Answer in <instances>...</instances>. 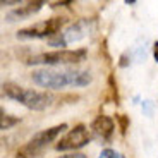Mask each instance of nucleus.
<instances>
[{
    "instance_id": "nucleus-13",
    "label": "nucleus",
    "mask_w": 158,
    "mask_h": 158,
    "mask_svg": "<svg viewBox=\"0 0 158 158\" xmlns=\"http://www.w3.org/2000/svg\"><path fill=\"white\" fill-rule=\"evenodd\" d=\"M143 110H144V115L151 117V115H153V102L144 100V102H143Z\"/></svg>"
},
{
    "instance_id": "nucleus-14",
    "label": "nucleus",
    "mask_w": 158,
    "mask_h": 158,
    "mask_svg": "<svg viewBox=\"0 0 158 158\" xmlns=\"http://www.w3.org/2000/svg\"><path fill=\"white\" fill-rule=\"evenodd\" d=\"M60 158H88V156L83 153H69V155H64V156H60Z\"/></svg>"
},
{
    "instance_id": "nucleus-1",
    "label": "nucleus",
    "mask_w": 158,
    "mask_h": 158,
    "mask_svg": "<svg viewBox=\"0 0 158 158\" xmlns=\"http://www.w3.org/2000/svg\"><path fill=\"white\" fill-rule=\"evenodd\" d=\"M33 83L40 88L47 89H62L65 86H86L91 83L89 71H79V69H65V71H57V69H38L31 74Z\"/></svg>"
},
{
    "instance_id": "nucleus-5",
    "label": "nucleus",
    "mask_w": 158,
    "mask_h": 158,
    "mask_svg": "<svg viewBox=\"0 0 158 158\" xmlns=\"http://www.w3.org/2000/svg\"><path fill=\"white\" fill-rule=\"evenodd\" d=\"M65 19L64 17H52V19L36 23L29 28H24L17 33V38L23 40H31V38H52V36L59 35L60 28L64 26Z\"/></svg>"
},
{
    "instance_id": "nucleus-10",
    "label": "nucleus",
    "mask_w": 158,
    "mask_h": 158,
    "mask_svg": "<svg viewBox=\"0 0 158 158\" xmlns=\"http://www.w3.org/2000/svg\"><path fill=\"white\" fill-rule=\"evenodd\" d=\"M17 122H19V117H12V115H7V114H4V112L0 115V129L2 131L10 129V127L16 126Z\"/></svg>"
},
{
    "instance_id": "nucleus-9",
    "label": "nucleus",
    "mask_w": 158,
    "mask_h": 158,
    "mask_svg": "<svg viewBox=\"0 0 158 158\" xmlns=\"http://www.w3.org/2000/svg\"><path fill=\"white\" fill-rule=\"evenodd\" d=\"M86 33H88L86 23L84 21H79V23H74L72 26H69L65 29V33H64V36H65V41L67 43H76L79 40H83L86 36Z\"/></svg>"
},
{
    "instance_id": "nucleus-8",
    "label": "nucleus",
    "mask_w": 158,
    "mask_h": 158,
    "mask_svg": "<svg viewBox=\"0 0 158 158\" xmlns=\"http://www.w3.org/2000/svg\"><path fill=\"white\" fill-rule=\"evenodd\" d=\"M45 5V2H28L26 5H21V7L14 9V10H10L7 14V19L9 21H17V19H26V17L33 16V14H36V12L40 10V9Z\"/></svg>"
},
{
    "instance_id": "nucleus-7",
    "label": "nucleus",
    "mask_w": 158,
    "mask_h": 158,
    "mask_svg": "<svg viewBox=\"0 0 158 158\" xmlns=\"http://www.w3.org/2000/svg\"><path fill=\"white\" fill-rule=\"evenodd\" d=\"M91 134L95 136L96 139L102 141H108L114 134V120L107 115H100L93 120L91 124Z\"/></svg>"
},
{
    "instance_id": "nucleus-4",
    "label": "nucleus",
    "mask_w": 158,
    "mask_h": 158,
    "mask_svg": "<svg viewBox=\"0 0 158 158\" xmlns=\"http://www.w3.org/2000/svg\"><path fill=\"white\" fill-rule=\"evenodd\" d=\"M67 129V124H60V126H53L50 129L40 131L29 139L19 151H17V158H35L38 153L45 150L52 141H55L59 134H62Z\"/></svg>"
},
{
    "instance_id": "nucleus-12",
    "label": "nucleus",
    "mask_w": 158,
    "mask_h": 158,
    "mask_svg": "<svg viewBox=\"0 0 158 158\" xmlns=\"http://www.w3.org/2000/svg\"><path fill=\"white\" fill-rule=\"evenodd\" d=\"M98 158H124L120 153H117L115 150H110V148H107V150H103L102 153H100Z\"/></svg>"
},
{
    "instance_id": "nucleus-3",
    "label": "nucleus",
    "mask_w": 158,
    "mask_h": 158,
    "mask_svg": "<svg viewBox=\"0 0 158 158\" xmlns=\"http://www.w3.org/2000/svg\"><path fill=\"white\" fill-rule=\"evenodd\" d=\"M86 50L77 48V50H53V52H45L38 55L31 57L28 64L33 65H71V64H79L86 60Z\"/></svg>"
},
{
    "instance_id": "nucleus-2",
    "label": "nucleus",
    "mask_w": 158,
    "mask_h": 158,
    "mask_svg": "<svg viewBox=\"0 0 158 158\" xmlns=\"http://www.w3.org/2000/svg\"><path fill=\"white\" fill-rule=\"evenodd\" d=\"M4 95L7 98L19 102L21 105L31 108V110H45L52 105V95L48 93H41L36 89H26V88L19 86L16 83H4Z\"/></svg>"
},
{
    "instance_id": "nucleus-11",
    "label": "nucleus",
    "mask_w": 158,
    "mask_h": 158,
    "mask_svg": "<svg viewBox=\"0 0 158 158\" xmlns=\"http://www.w3.org/2000/svg\"><path fill=\"white\" fill-rule=\"evenodd\" d=\"M48 45H50V47H59V50H62L60 47H67V41H65L64 33H59V35L48 38Z\"/></svg>"
},
{
    "instance_id": "nucleus-6",
    "label": "nucleus",
    "mask_w": 158,
    "mask_h": 158,
    "mask_svg": "<svg viewBox=\"0 0 158 158\" xmlns=\"http://www.w3.org/2000/svg\"><path fill=\"white\" fill-rule=\"evenodd\" d=\"M91 136L88 132V127L84 124H79L74 129H71L67 134L64 136L59 143H57L55 150L59 151H71V150H79V148L86 146L89 143Z\"/></svg>"
},
{
    "instance_id": "nucleus-15",
    "label": "nucleus",
    "mask_w": 158,
    "mask_h": 158,
    "mask_svg": "<svg viewBox=\"0 0 158 158\" xmlns=\"http://www.w3.org/2000/svg\"><path fill=\"white\" fill-rule=\"evenodd\" d=\"M153 57H155V60L158 62V41L153 43Z\"/></svg>"
}]
</instances>
